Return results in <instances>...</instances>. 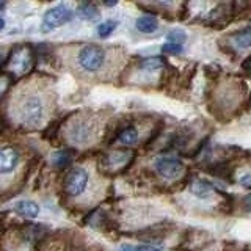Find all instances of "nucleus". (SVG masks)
<instances>
[{
  "instance_id": "4",
  "label": "nucleus",
  "mask_w": 251,
  "mask_h": 251,
  "mask_svg": "<svg viewBox=\"0 0 251 251\" xmlns=\"http://www.w3.org/2000/svg\"><path fill=\"white\" fill-rule=\"evenodd\" d=\"M88 180H90L88 171L83 170V168H74L66 176L65 192L71 196V198H77V196H80L86 190V187H88Z\"/></svg>"
},
{
  "instance_id": "19",
  "label": "nucleus",
  "mask_w": 251,
  "mask_h": 251,
  "mask_svg": "<svg viewBox=\"0 0 251 251\" xmlns=\"http://www.w3.org/2000/svg\"><path fill=\"white\" fill-rule=\"evenodd\" d=\"M162 49L167 52V53H173V55H177V53H180V50H182V46H177V44H171V43H168V44H165Z\"/></svg>"
},
{
  "instance_id": "11",
  "label": "nucleus",
  "mask_w": 251,
  "mask_h": 251,
  "mask_svg": "<svg viewBox=\"0 0 251 251\" xmlns=\"http://www.w3.org/2000/svg\"><path fill=\"white\" fill-rule=\"evenodd\" d=\"M190 192L198 196V198H207V196L212 195L214 192V187H212L206 180H195V182L190 185Z\"/></svg>"
},
{
  "instance_id": "18",
  "label": "nucleus",
  "mask_w": 251,
  "mask_h": 251,
  "mask_svg": "<svg viewBox=\"0 0 251 251\" xmlns=\"http://www.w3.org/2000/svg\"><path fill=\"white\" fill-rule=\"evenodd\" d=\"M71 157L65 152V151H58L57 154L53 155V162L58 165V167H65V165H68Z\"/></svg>"
},
{
  "instance_id": "24",
  "label": "nucleus",
  "mask_w": 251,
  "mask_h": 251,
  "mask_svg": "<svg viewBox=\"0 0 251 251\" xmlns=\"http://www.w3.org/2000/svg\"><path fill=\"white\" fill-rule=\"evenodd\" d=\"M245 207H247L248 210H251V196H248V198L245 200Z\"/></svg>"
},
{
  "instance_id": "5",
  "label": "nucleus",
  "mask_w": 251,
  "mask_h": 251,
  "mask_svg": "<svg viewBox=\"0 0 251 251\" xmlns=\"http://www.w3.org/2000/svg\"><path fill=\"white\" fill-rule=\"evenodd\" d=\"M154 167L157 173L165 179H176L184 173V163L175 157H159Z\"/></svg>"
},
{
  "instance_id": "13",
  "label": "nucleus",
  "mask_w": 251,
  "mask_h": 251,
  "mask_svg": "<svg viewBox=\"0 0 251 251\" xmlns=\"http://www.w3.org/2000/svg\"><path fill=\"white\" fill-rule=\"evenodd\" d=\"M234 43L239 49H248L251 46V27L243 28L234 35Z\"/></svg>"
},
{
  "instance_id": "21",
  "label": "nucleus",
  "mask_w": 251,
  "mask_h": 251,
  "mask_svg": "<svg viewBox=\"0 0 251 251\" xmlns=\"http://www.w3.org/2000/svg\"><path fill=\"white\" fill-rule=\"evenodd\" d=\"M240 184L245 185V187H251V175H245L240 179Z\"/></svg>"
},
{
  "instance_id": "1",
  "label": "nucleus",
  "mask_w": 251,
  "mask_h": 251,
  "mask_svg": "<svg viewBox=\"0 0 251 251\" xmlns=\"http://www.w3.org/2000/svg\"><path fill=\"white\" fill-rule=\"evenodd\" d=\"M16 116L27 127L43 124L47 116V100L38 90H25L16 100Z\"/></svg>"
},
{
  "instance_id": "6",
  "label": "nucleus",
  "mask_w": 251,
  "mask_h": 251,
  "mask_svg": "<svg viewBox=\"0 0 251 251\" xmlns=\"http://www.w3.org/2000/svg\"><path fill=\"white\" fill-rule=\"evenodd\" d=\"M19 165V152L13 146H0V177L13 175Z\"/></svg>"
},
{
  "instance_id": "16",
  "label": "nucleus",
  "mask_w": 251,
  "mask_h": 251,
  "mask_svg": "<svg viewBox=\"0 0 251 251\" xmlns=\"http://www.w3.org/2000/svg\"><path fill=\"white\" fill-rule=\"evenodd\" d=\"M118 25V22L116 21H105V22H102L100 25L98 27V33L100 38H107L113 33V30L116 28Z\"/></svg>"
},
{
  "instance_id": "8",
  "label": "nucleus",
  "mask_w": 251,
  "mask_h": 251,
  "mask_svg": "<svg viewBox=\"0 0 251 251\" xmlns=\"http://www.w3.org/2000/svg\"><path fill=\"white\" fill-rule=\"evenodd\" d=\"M31 66V53L27 47H21V49L13 52V57L10 60V69L14 74H25Z\"/></svg>"
},
{
  "instance_id": "25",
  "label": "nucleus",
  "mask_w": 251,
  "mask_h": 251,
  "mask_svg": "<svg viewBox=\"0 0 251 251\" xmlns=\"http://www.w3.org/2000/svg\"><path fill=\"white\" fill-rule=\"evenodd\" d=\"M245 68H248V69L251 71V58H250L248 61H245Z\"/></svg>"
},
{
  "instance_id": "12",
  "label": "nucleus",
  "mask_w": 251,
  "mask_h": 251,
  "mask_svg": "<svg viewBox=\"0 0 251 251\" xmlns=\"http://www.w3.org/2000/svg\"><path fill=\"white\" fill-rule=\"evenodd\" d=\"M77 14L78 18H82L85 21H96L99 18L98 8L91 3H80L77 6Z\"/></svg>"
},
{
  "instance_id": "14",
  "label": "nucleus",
  "mask_w": 251,
  "mask_h": 251,
  "mask_svg": "<svg viewBox=\"0 0 251 251\" xmlns=\"http://www.w3.org/2000/svg\"><path fill=\"white\" fill-rule=\"evenodd\" d=\"M137 140H138V132L133 127H127L120 133V141L123 145H133L137 143Z\"/></svg>"
},
{
  "instance_id": "28",
  "label": "nucleus",
  "mask_w": 251,
  "mask_h": 251,
  "mask_svg": "<svg viewBox=\"0 0 251 251\" xmlns=\"http://www.w3.org/2000/svg\"><path fill=\"white\" fill-rule=\"evenodd\" d=\"M2 60H3V57H2V53H0V63H2Z\"/></svg>"
},
{
  "instance_id": "26",
  "label": "nucleus",
  "mask_w": 251,
  "mask_h": 251,
  "mask_svg": "<svg viewBox=\"0 0 251 251\" xmlns=\"http://www.w3.org/2000/svg\"><path fill=\"white\" fill-rule=\"evenodd\" d=\"M5 27V21L2 19V18H0V30H2Z\"/></svg>"
},
{
  "instance_id": "23",
  "label": "nucleus",
  "mask_w": 251,
  "mask_h": 251,
  "mask_svg": "<svg viewBox=\"0 0 251 251\" xmlns=\"http://www.w3.org/2000/svg\"><path fill=\"white\" fill-rule=\"evenodd\" d=\"M123 251H137V248H133L132 245H123Z\"/></svg>"
},
{
  "instance_id": "20",
  "label": "nucleus",
  "mask_w": 251,
  "mask_h": 251,
  "mask_svg": "<svg viewBox=\"0 0 251 251\" xmlns=\"http://www.w3.org/2000/svg\"><path fill=\"white\" fill-rule=\"evenodd\" d=\"M137 251H162L160 248H155L152 245H141L137 248Z\"/></svg>"
},
{
  "instance_id": "27",
  "label": "nucleus",
  "mask_w": 251,
  "mask_h": 251,
  "mask_svg": "<svg viewBox=\"0 0 251 251\" xmlns=\"http://www.w3.org/2000/svg\"><path fill=\"white\" fill-rule=\"evenodd\" d=\"M105 5L107 6H113V5H116V2H105Z\"/></svg>"
},
{
  "instance_id": "29",
  "label": "nucleus",
  "mask_w": 251,
  "mask_h": 251,
  "mask_svg": "<svg viewBox=\"0 0 251 251\" xmlns=\"http://www.w3.org/2000/svg\"><path fill=\"white\" fill-rule=\"evenodd\" d=\"M0 8H3V5H0Z\"/></svg>"
},
{
  "instance_id": "22",
  "label": "nucleus",
  "mask_w": 251,
  "mask_h": 251,
  "mask_svg": "<svg viewBox=\"0 0 251 251\" xmlns=\"http://www.w3.org/2000/svg\"><path fill=\"white\" fill-rule=\"evenodd\" d=\"M6 85H8V80H6V78H0V96H2V94L5 93Z\"/></svg>"
},
{
  "instance_id": "10",
  "label": "nucleus",
  "mask_w": 251,
  "mask_h": 251,
  "mask_svg": "<svg viewBox=\"0 0 251 251\" xmlns=\"http://www.w3.org/2000/svg\"><path fill=\"white\" fill-rule=\"evenodd\" d=\"M16 212L27 218H35L38 217L39 214V206L33 201H28V200H24V201H19L16 204Z\"/></svg>"
},
{
  "instance_id": "9",
  "label": "nucleus",
  "mask_w": 251,
  "mask_h": 251,
  "mask_svg": "<svg viewBox=\"0 0 251 251\" xmlns=\"http://www.w3.org/2000/svg\"><path fill=\"white\" fill-rule=\"evenodd\" d=\"M135 25H137L138 31L149 35V33H154V31L159 28V21H157L151 14H145V16H140V18L137 19Z\"/></svg>"
},
{
  "instance_id": "3",
  "label": "nucleus",
  "mask_w": 251,
  "mask_h": 251,
  "mask_svg": "<svg viewBox=\"0 0 251 251\" xmlns=\"http://www.w3.org/2000/svg\"><path fill=\"white\" fill-rule=\"evenodd\" d=\"M74 18V13L71 10L69 6L66 5H57L50 8L49 11H46L44 18H43V27L41 30L43 31H50L53 28H57L63 24L69 22L71 19Z\"/></svg>"
},
{
  "instance_id": "7",
  "label": "nucleus",
  "mask_w": 251,
  "mask_h": 251,
  "mask_svg": "<svg viewBox=\"0 0 251 251\" xmlns=\"http://www.w3.org/2000/svg\"><path fill=\"white\" fill-rule=\"evenodd\" d=\"M94 133V126L88 120H78L69 129V138L77 145H83L90 141Z\"/></svg>"
},
{
  "instance_id": "15",
  "label": "nucleus",
  "mask_w": 251,
  "mask_h": 251,
  "mask_svg": "<svg viewBox=\"0 0 251 251\" xmlns=\"http://www.w3.org/2000/svg\"><path fill=\"white\" fill-rule=\"evenodd\" d=\"M168 41L171 44H177L180 46L182 43L187 41V35H185V31L184 30H180V28H173L170 33H168Z\"/></svg>"
},
{
  "instance_id": "17",
  "label": "nucleus",
  "mask_w": 251,
  "mask_h": 251,
  "mask_svg": "<svg viewBox=\"0 0 251 251\" xmlns=\"http://www.w3.org/2000/svg\"><path fill=\"white\" fill-rule=\"evenodd\" d=\"M163 66V60L162 58H148L141 63V68L148 69V71H155Z\"/></svg>"
},
{
  "instance_id": "2",
  "label": "nucleus",
  "mask_w": 251,
  "mask_h": 251,
  "mask_svg": "<svg viewBox=\"0 0 251 251\" xmlns=\"http://www.w3.org/2000/svg\"><path fill=\"white\" fill-rule=\"evenodd\" d=\"M75 63L83 73L96 74L100 73L107 63V50L96 44H86L77 52Z\"/></svg>"
}]
</instances>
